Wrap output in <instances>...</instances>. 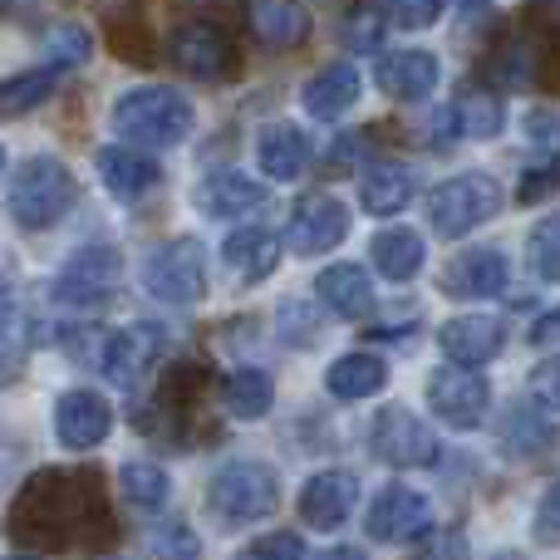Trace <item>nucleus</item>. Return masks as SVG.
<instances>
[{
  "label": "nucleus",
  "instance_id": "f257e3e1",
  "mask_svg": "<svg viewBox=\"0 0 560 560\" xmlns=\"http://www.w3.org/2000/svg\"><path fill=\"white\" fill-rule=\"evenodd\" d=\"M10 536L30 551H108L118 541V522L108 506L98 467H39L10 502Z\"/></svg>",
  "mask_w": 560,
  "mask_h": 560
},
{
  "label": "nucleus",
  "instance_id": "f03ea898",
  "mask_svg": "<svg viewBox=\"0 0 560 560\" xmlns=\"http://www.w3.org/2000/svg\"><path fill=\"white\" fill-rule=\"evenodd\" d=\"M79 202V183L59 158H25L10 177L5 212L20 232H49L59 226Z\"/></svg>",
  "mask_w": 560,
  "mask_h": 560
},
{
  "label": "nucleus",
  "instance_id": "7ed1b4c3",
  "mask_svg": "<svg viewBox=\"0 0 560 560\" xmlns=\"http://www.w3.org/2000/svg\"><path fill=\"white\" fill-rule=\"evenodd\" d=\"M197 124L192 98H183L167 84H143L118 94L114 104V133L128 143H148V148H177Z\"/></svg>",
  "mask_w": 560,
  "mask_h": 560
},
{
  "label": "nucleus",
  "instance_id": "20e7f679",
  "mask_svg": "<svg viewBox=\"0 0 560 560\" xmlns=\"http://www.w3.org/2000/svg\"><path fill=\"white\" fill-rule=\"evenodd\" d=\"M280 506V477L266 463H226L207 482V512L222 526H252L266 522Z\"/></svg>",
  "mask_w": 560,
  "mask_h": 560
},
{
  "label": "nucleus",
  "instance_id": "39448f33",
  "mask_svg": "<svg viewBox=\"0 0 560 560\" xmlns=\"http://www.w3.org/2000/svg\"><path fill=\"white\" fill-rule=\"evenodd\" d=\"M497 212H502V187L487 173L447 177V183H438L433 192H428V217H433V232L443 236V242H463L477 226L492 222Z\"/></svg>",
  "mask_w": 560,
  "mask_h": 560
},
{
  "label": "nucleus",
  "instance_id": "423d86ee",
  "mask_svg": "<svg viewBox=\"0 0 560 560\" xmlns=\"http://www.w3.org/2000/svg\"><path fill=\"white\" fill-rule=\"evenodd\" d=\"M143 290L163 305H197L207 295V252L197 236H173L143 261Z\"/></svg>",
  "mask_w": 560,
  "mask_h": 560
},
{
  "label": "nucleus",
  "instance_id": "0eeeda50",
  "mask_svg": "<svg viewBox=\"0 0 560 560\" xmlns=\"http://www.w3.org/2000/svg\"><path fill=\"white\" fill-rule=\"evenodd\" d=\"M167 59L187 79H202V84H217V79H226L236 69L232 35L217 20H202V15H187L167 30Z\"/></svg>",
  "mask_w": 560,
  "mask_h": 560
},
{
  "label": "nucleus",
  "instance_id": "6e6552de",
  "mask_svg": "<svg viewBox=\"0 0 560 560\" xmlns=\"http://www.w3.org/2000/svg\"><path fill=\"white\" fill-rule=\"evenodd\" d=\"M369 447H374V457L388 467H433L438 453H443V447H438V433L404 404H388L384 413L374 418Z\"/></svg>",
  "mask_w": 560,
  "mask_h": 560
},
{
  "label": "nucleus",
  "instance_id": "1a4fd4ad",
  "mask_svg": "<svg viewBox=\"0 0 560 560\" xmlns=\"http://www.w3.org/2000/svg\"><path fill=\"white\" fill-rule=\"evenodd\" d=\"M349 236V207L329 192H310L295 202L285 226V246L295 256H325Z\"/></svg>",
  "mask_w": 560,
  "mask_h": 560
},
{
  "label": "nucleus",
  "instance_id": "9d476101",
  "mask_svg": "<svg viewBox=\"0 0 560 560\" xmlns=\"http://www.w3.org/2000/svg\"><path fill=\"white\" fill-rule=\"evenodd\" d=\"M428 408L453 428H482L487 408H492V388H487V378L472 374V369L447 364L428 378Z\"/></svg>",
  "mask_w": 560,
  "mask_h": 560
},
{
  "label": "nucleus",
  "instance_id": "9b49d317",
  "mask_svg": "<svg viewBox=\"0 0 560 560\" xmlns=\"http://www.w3.org/2000/svg\"><path fill=\"white\" fill-rule=\"evenodd\" d=\"M364 526H369V536H374V541L408 546V541H423V536H428V526H433V506H428L423 492L394 482V487H384V492L374 497Z\"/></svg>",
  "mask_w": 560,
  "mask_h": 560
},
{
  "label": "nucleus",
  "instance_id": "f8f14e48",
  "mask_svg": "<svg viewBox=\"0 0 560 560\" xmlns=\"http://www.w3.org/2000/svg\"><path fill=\"white\" fill-rule=\"evenodd\" d=\"M118 271H124V261H118L114 246L79 252L74 261L59 271V280H55V300H59V305H74V310L108 305V300H114V290H118Z\"/></svg>",
  "mask_w": 560,
  "mask_h": 560
},
{
  "label": "nucleus",
  "instance_id": "ddd939ff",
  "mask_svg": "<svg viewBox=\"0 0 560 560\" xmlns=\"http://www.w3.org/2000/svg\"><path fill=\"white\" fill-rule=\"evenodd\" d=\"M108 433H114V408H108L104 394H94V388H69V394L55 398V438L69 453H89V447H98Z\"/></svg>",
  "mask_w": 560,
  "mask_h": 560
},
{
  "label": "nucleus",
  "instance_id": "4468645a",
  "mask_svg": "<svg viewBox=\"0 0 560 560\" xmlns=\"http://www.w3.org/2000/svg\"><path fill=\"white\" fill-rule=\"evenodd\" d=\"M163 329L158 325H133V329H108L104 339V359H98V369H104L108 378H114L118 388H133L138 378L148 374V369L163 359Z\"/></svg>",
  "mask_w": 560,
  "mask_h": 560
},
{
  "label": "nucleus",
  "instance_id": "2eb2a0df",
  "mask_svg": "<svg viewBox=\"0 0 560 560\" xmlns=\"http://www.w3.org/2000/svg\"><path fill=\"white\" fill-rule=\"evenodd\" d=\"M359 502V477L345 472V467H329V472H315L300 492V522L310 532H335V526L349 522Z\"/></svg>",
  "mask_w": 560,
  "mask_h": 560
},
{
  "label": "nucleus",
  "instance_id": "dca6fc26",
  "mask_svg": "<svg viewBox=\"0 0 560 560\" xmlns=\"http://www.w3.org/2000/svg\"><path fill=\"white\" fill-rule=\"evenodd\" d=\"M438 345H443V354L453 359V364L477 369L502 354L506 329H502V319H492V315H457L438 329Z\"/></svg>",
  "mask_w": 560,
  "mask_h": 560
},
{
  "label": "nucleus",
  "instance_id": "f3484780",
  "mask_svg": "<svg viewBox=\"0 0 560 560\" xmlns=\"http://www.w3.org/2000/svg\"><path fill=\"white\" fill-rule=\"evenodd\" d=\"M98 177H104V187L118 197V202H143V197L163 183V167H158L148 153H138L133 143L128 148L108 143V148H98Z\"/></svg>",
  "mask_w": 560,
  "mask_h": 560
},
{
  "label": "nucleus",
  "instance_id": "a211bd4d",
  "mask_svg": "<svg viewBox=\"0 0 560 560\" xmlns=\"http://www.w3.org/2000/svg\"><path fill=\"white\" fill-rule=\"evenodd\" d=\"M374 79L388 98L418 104V98H428L438 89L443 69H438V55H428V49H394V55H384L374 65Z\"/></svg>",
  "mask_w": 560,
  "mask_h": 560
},
{
  "label": "nucleus",
  "instance_id": "6ab92c4d",
  "mask_svg": "<svg viewBox=\"0 0 560 560\" xmlns=\"http://www.w3.org/2000/svg\"><path fill=\"white\" fill-rule=\"evenodd\" d=\"M192 202L202 217H246L266 202V183L252 173H236V167H222V173H207L197 183Z\"/></svg>",
  "mask_w": 560,
  "mask_h": 560
},
{
  "label": "nucleus",
  "instance_id": "aec40b11",
  "mask_svg": "<svg viewBox=\"0 0 560 560\" xmlns=\"http://www.w3.org/2000/svg\"><path fill=\"white\" fill-rule=\"evenodd\" d=\"M315 295L329 315L339 319H364L374 315V280H369L364 266H325L315 276Z\"/></svg>",
  "mask_w": 560,
  "mask_h": 560
},
{
  "label": "nucleus",
  "instance_id": "412c9836",
  "mask_svg": "<svg viewBox=\"0 0 560 560\" xmlns=\"http://www.w3.org/2000/svg\"><path fill=\"white\" fill-rule=\"evenodd\" d=\"M305 114L319 118V124H335V118H345L349 108L359 104V69L354 65H329L319 69L315 79L305 84Z\"/></svg>",
  "mask_w": 560,
  "mask_h": 560
},
{
  "label": "nucleus",
  "instance_id": "4be33fe9",
  "mask_svg": "<svg viewBox=\"0 0 560 560\" xmlns=\"http://www.w3.org/2000/svg\"><path fill=\"white\" fill-rule=\"evenodd\" d=\"M256 163H261L266 177L290 183V177H300L310 163V138L300 133L295 124H266L261 138H256Z\"/></svg>",
  "mask_w": 560,
  "mask_h": 560
},
{
  "label": "nucleus",
  "instance_id": "5701e85b",
  "mask_svg": "<svg viewBox=\"0 0 560 560\" xmlns=\"http://www.w3.org/2000/svg\"><path fill=\"white\" fill-rule=\"evenodd\" d=\"M222 261H226V271L242 280H266L280 261V236L266 232V226H242V232L226 236Z\"/></svg>",
  "mask_w": 560,
  "mask_h": 560
},
{
  "label": "nucleus",
  "instance_id": "b1692460",
  "mask_svg": "<svg viewBox=\"0 0 560 560\" xmlns=\"http://www.w3.org/2000/svg\"><path fill=\"white\" fill-rule=\"evenodd\" d=\"M506 256L497 252V246H477V252H463L453 261V271H447V290H457V295H502L506 285Z\"/></svg>",
  "mask_w": 560,
  "mask_h": 560
},
{
  "label": "nucleus",
  "instance_id": "393cba45",
  "mask_svg": "<svg viewBox=\"0 0 560 560\" xmlns=\"http://www.w3.org/2000/svg\"><path fill=\"white\" fill-rule=\"evenodd\" d=\"M252 30L261 45L271 49H295L310 35V15L300 0H252Z\"/></svg>",
  "mask_w": 560,
  "mask_h": 560
},
{
  "label": "nucleus",
  "instance_id": "a878e982",
  "mask_svg": "<svg viewBox=\"0 0 560 560\" xmlns=\"http://www.w3.org/2000/svg\"><path fill=\"white\" fill-rule=\"evenodd\" d=\"M413 197V173L404 163H374L359 177V202H364L369 217H394L408 207Z\"/></svg>",
  "mask_w": 560,
  "mask_h": 560
},
{
  "label": "nucleus",
  "instance_id": "bb28decb",
  "mask_svg": "<svg viewBox=\"0 0 560 560\" xmlns=\"http://www.w3.org/2000/svg\"><path fill=\"white\" fill-rule=\"evenodd\" d=\"M502 124H506V98L502 94H492V89H477V84L457 89V98H453V128L463 138H497V133H502Z\"/></svg>",
  "mask_w": 560,
  "mask_h": 560
},
{
  "label": "nucleus",
  "instance_id": "cd10ccee",
  "mask_svg": "<svg viewBox=\"0 0 560 560\" xmlns=\"http://www.w3.org/2000/svg\"><path fill=\"white\" fill-rule=\"evenodd\" d=\"M369 256H374L378 276L384 280H413L423 271V236L408 232V226H384V232L374 236V246H369Z\"/></svg>",
  "mask_w": 560,
  "mask_h": 560
},
{
  "label": "nucleus",
  "instance_id": "c85d7f7f",
  "mask_svg": "<svg viewBox=\"0 0 560 560\" xmlns=\"http://www.w3.org/2000/svg\"><path fill=\"white\" fill-rule=\"evenodd\" d=\"M384 384H388V364L378 354H345V359H335L329 374H325V388L335 398H345V404H354V398H374Z\"/></svg>",
  "mask_w": 560,
  "mask_h": 560
},
{
  "label": "nucleus",
  "instance_id": "c756f323",
  "mask_svg": "<svg viewBox=\"0 0 560 560\" xmlns=\"http://www.w3.org/2000/svg\"><path fill=\"white\" fill-rule=\"evenodd\" d=\"M222 404L232 418L256 423V418H266L276 404V378L266 374V369H232L222 384Z\"/></svg>",
  "mask_w": 560,
  "mask_h": 560
},
{
  "label": "nucleus",
  "instance_id": "7c9ffc66",
  "mask_svg": "<svg viewBox=\"0 0 560 560\" xmlns=\"http://www.w3.org/2000/svg\"><path fill=\"white\" fill-rule=\"evenodd\" d=\"M59 89V69H20V74L0 79V118H25L39 104H49Z\"/></svg>",
  "mask_w": 560,
  "mask_h": 560
},
{
  "label": "nucleus",
  "instance_id": "2f4dec72",
  "mask_svg": "<svg viewBox=\"0 0 560 560\" xmlns=\"http://www.w3.org/2000/svg\"><path fill=\"white\" fill-rule=\"evenodd\" d=\"M118 492L138 512H163L167 497H173V482H167V472L158 463H124L118 467Z\"/></svg>",
  "mask_w": 560,
  "mask_h": 560
},
{
  "label": "nucleus",
  "instance_id": "473e14b6",
  "mask_svg": "<svg viewBox=\"0 0 560 560\" xmlns=\"http://www.w3.org/2000/svg\"><path fill=\"white\" fill-rule=\"evenodd\" d=\"M39 55L49 59V69H79L94 55V35H89L79 20H55V25L39 35Z\"/></svg>",
  "mask_w": 560,
  "mask_h": 560
},
{
  "label": "nucleus",
  "instance_id": "72a5a7b5",
  "mask_svg": "<svg viewBox=\"0 0 560 560\" xmlns=\"http://www.w3.org/2000/svg\"><path fill=\"white\" fill-rule=\"evenodd\" d=\"M384 0H354V5L345 10V25H339V35H345L349 49H378L384 45Z\"/></svg>",
  "mask_w": 560,
  "mask_h": 560
},
{
  "label": "nucleus",
  "instance_id": "f704fd0d",
  "mask_svg": "<svg viewBox=\"0 0 560 560\" xmlns=\"http://www.w3.org/2000/svg\"><path fill=\"white\" fill-rule=\"evenodd\" d=\"M526 261L541 280H556L560 285V212L556 217H541L526 236Z\"/></svg>",
  "mask_w": 560,
  "mask_h": 560
},
{
  "label": "nucleus",
  "instance_id": "c9c22d12",
  "mask_svg": "<svg viewBox=\"0 0 560 560\" xmlns=\"http://www.w3.org/2000/svg\"><path fill=\"white\" fill-rule=\"evenodd\" d=\"M276 329H280V339H285V345L310 349L319 339V310L305 305V300H285V305L276 310Z\"/></svg>",
  "mask_w": 560,
  "mask_h": 560
},
{
  "label": "nucleus",
  "instance_id": "e433bc0d",
  "mask_svg": "<svg viewBox=\"0 0 560 560\" xmlns=\"http://www.w3.org/2000/svg\"><path fill=\"white\" fill-rule=\"evenodd\" d=\"M148 551L158 560H197L202 556V541H197V532L187 522H163L148 536Z\"/></svg>",
  "mask_w": 560,
  "mask_h": 560
},
{
  "label": "nucleus",
  "instance_id": "4c0bfd02",
  "mask_svg": "<svg viewBox=\"0 0 560 560\" xmlns=\"http://www.w3.org/2000/svg\"><path fill=\"white\" fill-rule=\"evenodd\" d=\"M551 438H556L551 423H536L526 408H512V418H506V447H512L516 457H536Z\"/></svg>",
  "mask_w": 560,
  "mask_h": 560
},
{
  "label": "nucleus",
  "instance_id": "58836bf2",
  "mask_svg": "<svg viewBox=\"0 0 560 560\" xmlns=\"http://www.w3.org/2000/svg\"><path fill=\"white\" fill-rule=\"evenodd\" d=\"M556 192H560V153L546 158V163H536V167H526L522 187H516V197H522L526 207L546 202V197H556Z\"/></svg>",
  "mask_w": 560,
  "mask_h": 560
},
{
  "label": "nucleus",
  "instance_id": "ea45409f",
  "mask_svg": "<svg viewBox=\"0 0 560 560\" xmlns=\"http://www.w3.org/2000/svg\"><path fill=\"white\" fill-rule=\"evenodd\" d=\"M236 560H305V541L295 532H271L261 541H252Z\"/></svg>",
  "mask_w": 560,
  "mask_h": 560
},
{
  "label": "nucleus",
  "instance_id": "a19ab883",
  "mask_svg": "<svg viewBox=\"0 0 560 560\" xmlns=\"http://www.w3.org/2000/svg\"><path fill=\"white\" fill-rule=\"evenodd\" d=\"M443 15V0H388V20L404 30H428Z\"/></svg>",
  "mask_w": 560,
  "mask_h": 560
},
{
  "label": "nucleus",
  "instance_id": "79ce46f5",
  "mask_svg": "<svg viewBox=\"0 0 560 560\" xmlns=\"http://www.w3.org/2000/svg\"><path fill=\"white\" fill-rule=\"evenodd\" d=\"M532 394L541 398L546 408H560V354L541 359V364L532 369Z\"/></svg>",
  "mask_w": 560,
  "mask_h": 560
},
{
  "label": "nucleus",
  "instance_id": "37998d69",
  "mask_svg": "<svg viewBox=\"0 0 560 560\" xmlns=\"http://www.w3.org/2000/svg\"><path fill=\"white\" fill-rule=\"evenodd\" d=\"M536 536L541 541H560V477L546 487L541 506H536Z\"/></svg>",
  "mask_w": 560,
  "mask_h": 560
},
{
  "label": "nucleus",
  "instance_id": "c03bdc74",
  "mask_svg": "<svg viewBox=\"0 0 560 560\" xmlns=\"http://www.w3.org/2000/svg\"><path fill=\"white\" fill-rule=\"evenodd\" d=\"M15 319H20V305H15V295H10L5 285H0V339L15 329Z\"/></svg>",
  "mask_w": 560,
  "mask_h": 560
},
{
  "label": "nucleus",
  "instance_id": "a18cd8bd",
  "mask_svg": "<svg viewBox=\"0 0 560 560\" xmlns=\"http://www.w3.org/2000/svg\"><path fill=\"white\" fill-rule=\"evenodd\" d=\"M457 10H463V15H487L492 0H457Z\"/></svg>",
  "mask_w": 560,
  "mask_h": 560
},
{
  "label": "nucleus",
  "instance_id": "49530a36",
  "mask_svg": "<svg viewBox=\"0 0 560 560\" xmlns=\"http://www.w3.org/2000/svg\"><path fill=\"white\" fill-rule=\"evenodd\" d=\"M319 560H364V551H354V546H335V551H325Z\"/></svg>",
  "mask_w": 560,
  "mask_h": 560
},
{
  "label": "nucleus",
  "instance_id": "de8ad7c7",
  "mask_svg": "<svg viewBox=\"0 0 560 560\" xmlns=\"http://www.w3.org/2000/svg\"><path fill=\"white\" fill-rule=\"evenodd\" d=\"M35 0H0V15H15V10H30Z\"/></svg>",
  "mask_w": 560,
  "mask_h": 560
},
{
  "label": "nucleus",
  "instance_id": "09e8293b",
  "mask_svg": "<svg viewBox=\"0 0 560 560\" xmlns=\"http://www.w3.org/2000/svg\"><path fill=\"white\" fill-rule=\"evenodd\" d=\"M10 560H39V556H10Z\"/></svg>",
  "mask_w": 560,
  "mask_h": 560
},
{
  "label": "nucleus",
  "instance_id": "8fccbe9b",
  "mask_svg": "<svg viewBox=\"0 0 560 560\" xmlns=\"http://www.w3.org/2000/svg\"><path fill=\"white\" fill-rule=\"evenodd\" d=\"M0 167H5V148H0Z\"/></svg>",
  "mask_w": 560,
  "mask_h": 560
}]
</instances>
